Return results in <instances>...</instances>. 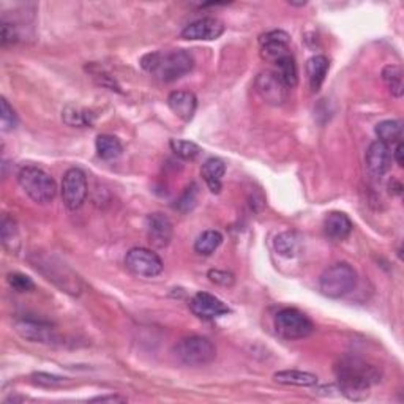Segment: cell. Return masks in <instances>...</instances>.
Here are the masks:
<instances>
[{
	"instance_id": "cell-1",
	"label": "cell",
	"mask_w": 404,
	"mask_h": 404,
	"mask_svg": "<svg viewBox=\"0 0 404 404\" xmlns=\"http://www.w3.org/2000/svg\"><path fill=\"white\" fill-rule=\"evenodd\" d=\"M335 376L338 390L352 401L368 398L369 388L381 381V372L359 357L347 355L335 365Z\"/></svg>"
},
{
	"instance_id": "cell-2",
	"label": "cell",
	"mask_w": 404,
	"mask_h": 404,
	"mask_svg": "<svg viewBox=\"0 0 404 404\" xmlns=\"http://www.w3.org/2000/svg\"><path fill=\"white\" fill-rule=\"evenodd\" d=\"M141 66L163 83H172L188 75L194 66V59L185 49L157 51L145 54L141 59Z\"/></svg>"
},
{
	"instance_id": "cell-3",
	"label": "cell",
	"mask_w": 404,
	"mask_h": 404,
	"mask_svg": "<svg viewBox=\"0 0 404 404\" xmlns=\"http://www.w3.org/2000/svg\"><path fill=\"white\" fill-rule=\"evenodd\" d=\"M19 186L37 204H49L57 194V184L38 166H24L18 172Z\"/></svg>"
},
{
	"instance_id": "cell-4",
	"label": "cell",
	"mask_w": 404,
	"mask_h": 404,
	"mask_svg": "<svg viewBox=\"0 0 404 404\" xmlns=\"http://www.w3.org/2000/svg\"><path fill=\"white\" fill-rule=\"evenodd\" d=\"M357 286V272L347 262H336L321 275L319 289L328 299H341Z\"/></svg>"
},
{
	"instance_id": "cell-5",
	"label": "cell",
	"mask_w": 404,
	"mask_h": 404,
	"mask_svg": "<svg viewBox=\"0 0 404 404\" xmlns=\"http://www.w3.org/2000/svg\"><path fill=\"white\" fill-rule=\"evenodd\" d=\"M177 359L186 367H206L217 357V347L206 336L193 335L180 340L176 349Z\"/></svg>"
},
{
	"instance_id": "cell-6",
	"label": "cell",
	"mask_w": 404,
	"mask_h": 404,
	"mask_svg": "<svg viewBox=\"0 0 404 404\" xmlns=\"http://www.w3.org/2000/svg\"><path fill=\"white\" fill-rule=\"evenodd\" d=\"M275 330L286 340H303L313 333L314 326L305 313L295 308H283L275 316Z\"/></svg>"
},
{
	"instance_id": "cell-7",
	"label": "cell",
	"mask_w": 404,
	"mask_h": 404,
	"mask_svg": "<svg viewBox=\"0 0 404 404\" xmlns=\"http://www.w3.org/2000/svg\"><path fill=\"white\" fill-rule=\"evenodd\" d=\"M125 266L136 277L155 278L163 272V261L147 248H131L125 256Z\"/></svg>"
},
{
	"instance_id": "cell-8",
	"label": "cell",
	"mask_w": 404,
	"mask_h": 404,
	"mask_svg": "<svg viewBox=\"0 0 404 404\" xmlns=\"http://www.w3.org/2000/svg\"><path fill=\"white\" fill-rule=\"evenodd\" d=\"M87 198V177L79 167H71L62 179V199L69 210H78Z\"/></svg>"
},
{
	"instance_id": "cell-9",
	"label": "cell",
	"mask_w": 404,
	"mask_h": 404,
	"mask_svg": "<svg viewBox=\"0 0 404 404\" xmlns=\"http://www.w3.org/2000/svg\"><path fill=\"white\" fill-rule=\"evenodd\" d=\"M256 90L259 92V95L266 103L273 106H280L285 103L289 92L286 84L283 83L281 78L277 75V71L272 70L259 73V76L256 78Z\"/></svg>"
},
{
	"instance_id": "cell-10",
	"label": "cell",
	"mask_w": 404,
	"mask_h": 404,
	"mask_svg": "<svg viewBox=\"0 0 404 404\" xmlns=\"http://www.w3.org/2000/svg\"><path fill=\"white\" fill-rule=\"evenodd\" d=\"M190 309L196 318L202 321H215L231 313V308L223 300L208 292L194 294L190 300Z\"/></svg>"
},
{
	"instance_id": "cell-11",
	"label": "cell",
	"mask_w": 404,
	"mask_h": 404,
	"mask_svg": "<svg viewBox=\"0 0 404 404\" xmlns=\"http://www.w3.org/2000/svg\"><path fill=\"white\" fill-rule=\"evenodd\" d=\"M15 330L19 336H23L24 340L32 343H56L57 333L56 328L52 324L46 322L43 319L35 318H23L15 322Z\"/></svg>"
},
{
	"instance_id": "cell-12",
	"label": "cell",
	"mask_w": 404,
	"mask_h": 404,
	"mask_svg": "<svg viewBox=\"0 0 404 404\" xmlns=\"http://www.w3.org/2000/svg\"><path fill=\"white\" fill-rule=\"evenodd\" d=\"M289 43H291V35L285 30H271L262 33L259 37L262 57L273 64L287 56V54H291Z\"/></svg>"
},
{
	"instance_id": "cell-13",
	"label": "cell",
	"mask_w": 404,
	"mask_h": 404,
	"mask_svg": "<svg viewBox=\"0 0 404 404\" xmlns=\"http://www.w3.org/2000/svg\"><path fill=\"white\" fill-rule=\"evenodd\" d=\"M225 33V25L221 21L215 18H202L188 24L184 30H182L180 37L184 40H202V42H212L217 40Z\"/></svg>"
},
{
	"instance_id": "cell-14",
	"label": "cell",
	"mask_w": 404,
	"mask_h": 404,
	"mask_svg": "<svg viewBox=\"0 0 404 404\" xmlns=\"http://www.w3.org/2000/svg\"><path fill=\"white\" fill-rule=\"evenodd\" d=\"M147 227V239L155 248H165L171 244L172 240V223L165 213H150L145 218Z\"/></svg>"
},
{
	"instance_id": "cell-15",
	"label": "cell",
	"mask_w": 404,
	"mask_h": 404,
	"mask_svg": "<svg viewBox=\"0 0 404 404\" xmlns=\"http://www.w3.org/2000/svg\"><path fill=\"white\" fill-rule=\"evenodd\" d=\"M368 172L372 174L374 179H381L386 176L392 166V153H390V145L381 143V141H374L369 144L367 155H365Z\"/></svg>"
},
{
	"instance_id": "cell-16",
	"label": "cell",
	"mask_w": 404,
	"mask_h": 404,
	"mask_svg": "<svg viewBox=\"0 0 404 404\" xmlns=\"http://www.w3.org/2000/svg\"><path fill=\"white\" fill-rule=\"evenodd\" d=\"M167 105H170L171 111L176 114L179 119L184 120V122H190L194 117V112H196L198 100L191 92L176 90L167 97Z\"/></svg>"
},
{
	"instance_id": "cell-17",
	"label": "cell",
	"mask_w": 404,
	"mask_h": 404,
	"mask_svg": "<svg viewBox=\"0 0 404 404\" xmlns=\"http://www.w3.org/2000/svg\"><path fill=\"white\" fill-rule=\"evenodd\" d=\"M324 231L327 237L335 242L346 240L352 232V221L346 213L330 212L324 221Z\"/></svg>"
},
{
	"instance_id": "cell-18",
	"label": "cell",
	"mask_w": 404,
	"mask_h": 404,
	"mask_svg": "<svg viewBox=\"0 0 404 404\" xmlns=\"http://www.w3.org/2000/svg\"><path fill=\"white\" fill-rule=\"evenodd\" d=\"M226 174V165L220 158H208L201 167V176L212 193H220L223 188V177Z\"/></svg>"
},
{
	"instance_id": "cell-19",
	"label": "cell",
	"mask_w": 404,
	"mask_h": 404,
	"mask_svg": "<svg viewBox=\"0 0 404 404\" xmlns=\"http://www.w3.org/2000/svg\"><path fill=\"white\" fill-rule=\"evenodd\" d=\"M330 69V62L326 56H313L308 59L307 62V75H308V83L309 89L313 92H319V89L324 84L326 76Z\"/></svg>"
},
{
	"instance_id": "cell-20",
	"label": "cell",
	"mask_w": 404,
	"mask_h": 404,
	"mask_svg": "<svg viewBox=\"0 0 404 404\" xmlns=\"http://www.w3.org/2000/svg\"><path fill=\"white\" fill-rule=\"evenodd\" d=\"M273 379L283 386H295V387H313L318 384V376L313 373L300 372V369H283L273 374Z\"/></svg>"
},
{
	"instance_id": "cell-21",
	"label": "cell",
	"mask_w": 404,
	"mask_h": 404,
	"mask_svg": "<svg viewBox=\"0 0 404 404\" xmlns=\"http://www.w3.org/2000/svg\"><path fill=\"white\" fill-rule=\"evenodd\" d=\"M97 153L101 160L111 161L119 158L124 152V145L116 136H111V134H100L95 141Z\"/></svg>"
},
{
	"instance_id": "cell-22",
	"label": "cell",
	"mask_w": 404,
	"mask_h": 404,
	"mask_svg": "<svg viewBox=\"0 0 404 404\" xmlns=\"http://www.w3.org/2000/svg\"><path fill=\"white\" fill-rule=\"evenodd\" d=\"M275 66H277V75L286 84L287 89H294L299 83V70L292 54H287V56L280 59L278 62H275Z\"/></svg>"
},
{
	"instance_id": "cell-23",
	"label": "cell",
	"mask_w": 404,
	"mask_h": 404,
	"mask_svg": "<svg viewBox=\"0 0 404 404\" xmlns=\"http://www.w3.org/2000/svg\"><path fill=\"white\" fill-rule=\"evenodd\" d=\"M376 136L381 143L392 145L403 139V126L400 120H384L374 128Z\"/></svg>"
},
{
	"instance_id": "cell-24",
	"label": "cell",
	"mask_w": 404,
	"mask_h": 404,
	"mask_svg": "<svg viewBox=\"0 0 404 404\" xmlns=\"http://www.w3.org/2000/svg\"><path fill=\"white\" fill-rule=\"evenodd\" d=\"M382 81L395 98H401L404 93L403 69L400 65H386L382 70Z\"/></svg>"
},
{
	"instance_id": "cell-25",
	"label": "cell",
	"mask_w": 404,
	"mask_h": 404,
	"mask_svg": "<svg viewBox=\"0 0 404 404\" xmlns=\"http://www.w3.org/2000/svg\"><path fill=\"white\" fill-rule=\"evenodd\" d=\"M223 244V235L215 229L204 231L194 242V251L201 256H210L218 250V246Z\"/></svg>"
},
{
	"instance_id": "cell-26",
	"label": "cell",
	"mask_w": 404,
	"mask_h": 404,
	"mask_svg": "<svg viewBox=\"0 0 404 404\" xmlns=\"http://www.w3.org/2000/svg\"><path fill=\"white\" fill-rule=\"evenodd\" d=\"M62 119L69 126L84 128V126H90L93 124L95 116H93L90 111L83 109V107L66 106L62 112Z\"/></svg>"
},
{
	"instance_id": "cell-27",
	"label": "cell",
	"mask_w": 404,
	"mask_h": 404,
	"mask_svg": "<svg viewBox=\"0 0 404 404\" xmlns=\"http://www.w3.org/2000/svg\"><path fill=\"white\" fill-rule=\"evenodd\" d=\"M275 250L280 256H285V258H294L299 251V240L295 237L294 232H281L275 237L273 242Z\"/></svg>"
},
{
	"instance_id": "cell-28",
	"label": "cell",
	"mask_w": 404,
	"mask_h": 404,
	"mask_svg": "<svg viewBox=\"0 0 404 404\" xmlns=\"http://www.w3.org/2000/svg\"><path fill=\"white\" fill-rule=\"evenodd\" d=\"M2 244L10 253H16L19 248V234L15 220H11L10 217H4L2 220Z\"/></svg>"
},
{
	"instance_id": "cell-29",
	"label": "cell",
	"mask_w": 404,
	"mask_h": 404,
	"mask_svg": "<svg viewBox=\"0 0 404 404\" xmlns=\"http://www.w3.org/2000/svg\"><path fill=\"white\" fill-rule=\"evenodd\" d=\"M87 73L93 78V81L101 87H105V89H109V90H116L120 92V85L117 84V81L114 79V76L111 73H107L103 66L98 65V64H90L87 65Z\"/></svg>"
},
{
	"instance_id": "cell-30",
	"label": "cell",
	"mask_w": 404,
	"mask_h": 404,
	"mask_svg": "<svg viewBox=\"0 0 404 404\" xmlns=\"http://www.w3.org/2000/svg\"><path fill=\"white\" fill-rule=\"evenodd\" d=\"M170 147L179 158L186 160V161L194 160L201 153V147L198 144L191 143V141H185V139H171Z\"/></svg>"
},
{
	"instance_id": "cell-31",
	"label": "cell",
	"mask_w": 404,
	"mask_h": 404,
	"mask_svg": "<svg viewBox=\"0 0 404 404\" xmlns=\"http://www.w3.org/2000/svg\"><path fill=\"white\" fill-rule=\"evenodd\" d=\"M198 198H199V188L196 184H191L190 186L185 188V191L182 193V196L177 199L176 208L182 213L190 212L194 207H196Z\"/></svg>"
},
{
	"instance_id": "cell-32",
	"label": "cell",
	"mask_w": 404,
	"mask_h": 404,
	"mask_svg": "<svg viewBox=\"0 0 404 404\" xmlns=\"http://www.w3.org/2000/svg\"><path fill=\"white\" fill-rule=\"evenodd\" d=\"M6 281H8V285L18 292H30L35 289V283L32 281V278L19 272L6 275Z\"/></svg>"
},
{
	"instance_id": "cell-33",
	"label": "cell",
	"mask_w": 404,
	"mask_h": 404,
	"mask_svg": "<svg viewBox=\"0 0 404 404\" xmlns=\"http://www.w3.org/2000/svg\"><path fill=\"white\" fill-rule=\"evenodd\" d=\"M0 119H2V130L11 131L18 126V114L10 106L6 98H2V112H0Z\"/></svg>"
},
{
	"instance_id": "cell-34",
	"label": "cell",
	"mask_w": 404,
	"mask_h": 404,
	"mask_svg": "<svg viewBox=\"0 0 404 404\" xmlns=\"http://www.w3.org/2000/svg\"><path fill=\"white\" fill-rule=\"evenodd\" d=\"M32 381L37 384V386H42V387H60L64 386L66 382L65 378H60V376L56 374H48V373H37L32 376Z\"/></svg>"
},
{
	"instance_id": "cell-35",
	"label": "cell",
	"mask_w": 404,
	"mask_h": 404,
	"mask_svg": "<svg viewBox=\"0 0 404 404\" xmlns=\"http://www.w3.org/2000/svg\"><path fill=\"white\" fill-rule=\"evenodd\" d=\"M19 40V32L18 27L15 23H8V21H2V46H8L16 43Z\"/></svg>"
},
{
	"instance_id": "cell-36",
	"label": "cell",
	"mask_w": 404,
	"mask_h": 404,
	"mask_svg": "<svg viewBox=\"0 0 404 404\" xmlns=\"http://www.w3.org/2000/svg\"><path fill=\"white\" fill-rule=\"evenodd\" d=\"M207 277L212 283H215V285H220V286H232L234 285V275L226 272V271L212 268V271H208Z\"/></svg>"
},
{
	"instance_id": "cell-37",
	"label": "cell",
	"mask_w": 404,
	"mask_h": 404,
	"mask_svg": "<svg viewBox=\"0 0 404 404\" xmlns=\"http://www.w3.org/2000/svg\"><path fill=\"white\" fill-rule=\"evenodd\" d=\"M126 400L119 395H105V396H95L90 403H125Z\"/></svg>"
},
{
	"instance_id": "cell-38",
	"label": "cell",
	"mask_w": 404,
	"mask_h": 404,
	"mask_svg": "<svg viewBox=\"0 0 404 404\" xmlns=\"http://www.w3.org/2000/svg\"><path fill=\"white\" fill-rule=\"evenodd\" d=\"M404 144H403V141H400V143H396L395 144V152H393V158L396 161V165H398L400 167L404 166Z\"/></svg>"
}]
</instances>
